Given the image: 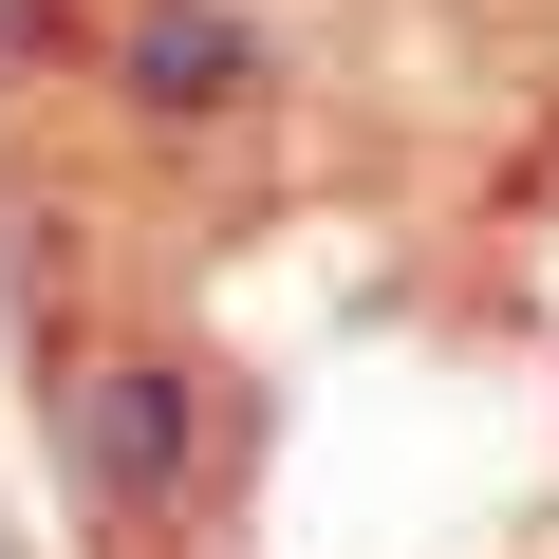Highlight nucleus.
<instances>
[{"mask_svg": "<svg viewBox=\"0 0 559 559\" xmlns=\"http://www.w3.org/2000/svg\"><path fill=\"white\" fill-rule=\"evenodd\" d=\"M0 559H20V540H0Z\"/></svg>", "mask_w": 559, "mask_h": 559, "instance_id": "1", "label": "nucleus"}]
</instances>
